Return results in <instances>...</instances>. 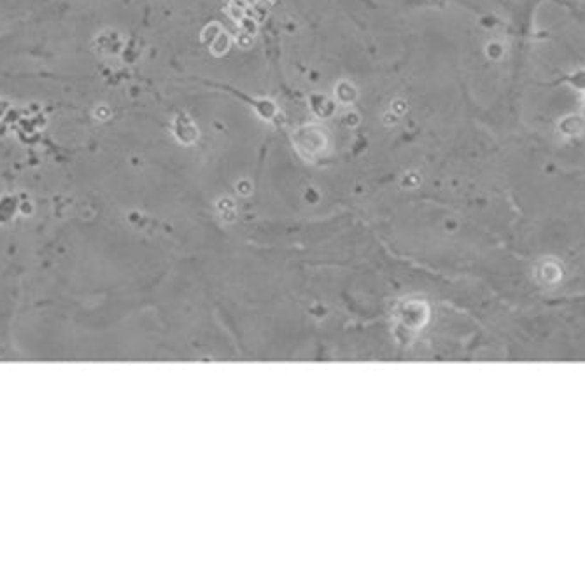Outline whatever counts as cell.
Returning <instances> with one entry per match:
<instances>
[{"mask_svg":"<svg viewBox=\"0 0 585 582\" xmlns=\"http://www.w3.org/2000/svg\"><path fill=\"white\" fill-rule=\"evenodd\" d=\"M557 128L564 139H579L585 132V117L582 114H566L557 122Z\"/></svg>","mask_w":585,"mask_h":582,"instance_id":"cell-1","label":"cell"},{"mask_svg":"<svg viewBox=\"0 0 585 582\" xmlns=\"http://www.w3.org/2000/svg\"><path fill=\"white\" fill-rule=\"evenodd\" d=\"M561 84H566V86L573 88V90L580 91V93H585V68H579V70L571 72V74H566L563 78L552 80L550 86H561Z\"/></svg>","mask_w":585,"mask_h":582,"instance_id":"cell-2","label":"cell"},{"mask_svg":"<svg viewBox=\"0 0 585 582\" xmlns=\"http://www.w3.org/2000/svg\"><path fill=\"white\" fill-rule=\"evenodd\" d=\"M582 116L585 117V93H584V100H582Z\"/></svg>","mask_w":585,"mask_h":582,"instance_id":"cell-3","label":"cell"}]
</instances>
